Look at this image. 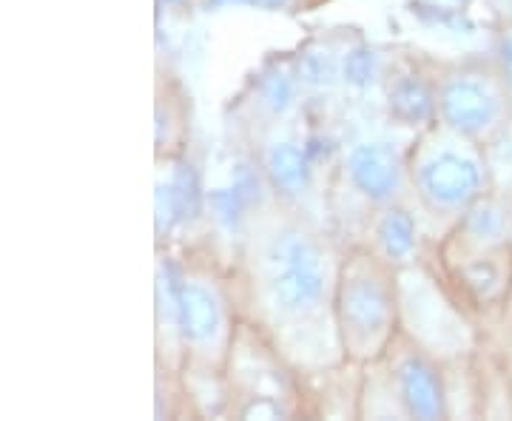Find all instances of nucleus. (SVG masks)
I'll use <instances>...</instances> for the list:
<instances>
[{"label": "nucleus", "instance_id": "nucleus-8", "mask_svg": "<svg viewBox=\"0 0 512 421\" xmlns=\"http://www.w3.org/2000/svg\"><path fill=\"white\" fill-rule=\"evenodd\" d=\"M467 234L484 245H498L504 242L507 234H512L510 225V208L504 202L495 200H478L470 211H467V220H464Z\"/></svg>", "mask_w": 512, "mask_h": 421}, {"label": "nucleus", "instance_id": "nucleus-14", "mask_svg": "<svg viewBox=\"0 0 512 421\" xmlns=\"http://www.w3.org/2000/svg\"><path fill=\"white\" fill-rule=\"evenodd\" d=\"M373 69H376V60H373V55H367V52H356L348 60V77L353 83L373 80Z\"/></svg>", "mask_w": 512, "mask_h": 421}, {"label": "nucleus", "instance_id": "nucleus-4", "mask_svg": "<svg viewBox=\"0 0 512 421\" xmlns=\"http://www.w3.org/2000/svg\"><path fill=\"white\" fill-rule=\"evenodd\" d=\"M350 174L353 183L373 200H387L399 188V160L387 146L356 148L350 157Z\"/></svg>", "mask_w": 512, "mask_h": 421}, {"label": "nucleus", "instance_id": "nucleus-11", "mask_svg": "<svg viewBox=\"0 0 512 421\" xmlns=\"http://www.w3.org/2000/svg\"><path fill=\"white\" fill-rule=\"evenodd\" d=\"M390 109L404 123H419L430 114L433 103H430V94L419 80H402L390 94Z\"/></svg>", "mask_w": 512, "mask_h": 421}, {"label": "nucleus", "instance_id": "nucleus-5", "mask_svg": "<svg viewBox=\"0 0 512 421\" xmlns=\"http://www.w3.org/2000/svg\"><path fill=\"white\" fill-rule=\"evenodd\" d=\"M177 311H180V322H183L185 336L194 339V342H205V339H211L220 330V305L200 285H183L180 288Z\"/></svg>", "mask_w": 512, "mask_h": 421}, {"label": "nucleus", "instance_id": "nucleus-12", "mask_svg": "<svg viewBox=\"0 0 512 421\" xmlns=\"http://www.w3.org/2000/svg\"><path fill=\"white\" fill-rule=\"evenodd\" d=\"M464 282L481 302H490L507 288V274L495 259H476L464 268Z\"/></svg>", "mask_w": 512, "mask_h": 421}, {"label": "nucleus", "instance_id": "nucleus-1", "mask_svg": "<svg viewBox=\"0 0 512 421\" xmlns=\"http://www.w3.org/2000/svg\"><path fill=\"white\" fill-rule=\"evenodd\" d=\"M441 109L447 123L467 137H481L507 126V94L490 77H456L441 94Z\"/></svg>", "mask_w": 512, "mask_h": 421}, {"label": "nucleus", "instance_id": "nucleus-17", "mask_svg": "<svg viewBox=\"0 0 512 421\" xmlns=\"http://www.w3.org/2000/svg\"><path fill=\"white\" fill-rule=\"evenodd\" d=\"M245 3H254V6H265V9H279V6H285L288 0H245Z\"/></svg>", "mask_w": 512, "mask_h": 421}, {"label": "nucleus", "instance_id": "nucleus-16", "mask_svg": "<svg viewBox=\"0 0 512 421\" xmlns=\"http://www.w3.org/2000/svg\"><path fill=\"white\" fill-rule=\"evenodd\" d=\"M498 60H501V77H504V86L512 92V29L507 32V35L501 37Z\"/></svg>", "mask_w": 512, "mask_h": 421}, {"label": "nucleus", "instance_id": "nucleus-15", "mask_svg": "<svg viewBox=\"0 0 512 421\" xmlns=\"http://www.w3.org/2000/svg\"><path fill=\"white\" fill-rule=\"evenodd\" d=\"M265 100L274 106V109H285L291 103V86L285 77H274L268 86H265Z\"/></svg>", "mask_w": 512, "mask_h": 421}, {"label": "nucleus", "instance_id": "nucleus-7", "mask_svg": "<svg viewBox=\"0 0 512 421\" xmlns=\"http://www.w3.org/2000/svg\"><path fill=\"white\" fill-rule=\"evenodd\" d=\"M387 296L373 279H359L345 291V322L359 333H373L387 322Z\"/></svg>", "mask_w": 512, "mask_h": 421}, {"label": "nucleus", "instance_id": "nucleus-9", "mask_svg": "<svg viewBox=\"0 0 512 421\" xmlns=\"http://www.w3.org/2000/svg\"><path fill=\"white\" fill-rule=\"evenodd\" d=\"M268 171L274 177V183L288 191V194H299L308 185V160L296 146H274L268 154Z\"/></svg>", "mask_w": 512, "mask_h": 421}, {"label": "nucleus", "instance_id": "nucleus-6", "mask_svg": "<svg viewBox=\"0 0 512 421\" xmlns=\"http://www.w3.org/2000/svg\"><path fill=\"white\" fill-rule=\"evenodd\" d=\"M399 382H402V396L410 413L419 419H436L441 416V387L433 376V370L419 362V359H407L399 370Z\"/></svg>", "mask_w": 512, "mask_h": 421}, {"label": "nucleus", "instance_id": "nucleus-3", "mask_svg": "<svg viewBox=\"0 0 512 421\" xmlns=\"http://www.w3.org/2000/svg\"><path fill=\"white\" fill-rule=\"evenodd\" d=\"M484 185L481 163L470 154L458 151H441L430 163L421 168V188L430 200L447 208H458L478 200V191Z\"/></svg>", "mask_w": 512, "mask_h": 421}, {"label": "nucleus", "instance_id": "nucleus-10", "mask_svg": "<svg viewBox=\"0 0 512 421\" xmlns=\"http://www.w3.org/2000/svg\"><path fill=\"white\" fill-rule=\"evenodd\" d=\"M168 208H171V217L185 220V217H194L200 211V188H197V177L188 165H180L174 180L168 188H160Z\"/></svg>", "mask_w": 512, "mask_h": 421}, {"label": "nucleus", "instance_id": "nucleus-2", "mask_svg": "<svg viewBox=\"0 0 512 421\" xmlns=\"http://www.w3.org/2000/svg\"><path fill=\"white\" fill-rule=\"evenodd\" d=\"M276 254L282 259V274L274 279L276 302L285 311H305L322 296V271H319V257L311 248V242L302 237L282 239L276 245Z\"/></svg>", "mask_w": 512, "mask_h": 421}, {"label": "nucleus", "instance_id": "nucleus-13", "mask_svg": "<svg viewBox=\"0 0 512 421\" xmlns=\"http://www.w3.org/2000/svg\"><path fill=\"white\" fill-rule=\"evenodd\" d=\"M379 239H382L387 257H404L413 248V222L407 220L402 211H390L379 228Z\"/></svg>", "mask_w": 512, "mask_h": 421}]
</instances>
